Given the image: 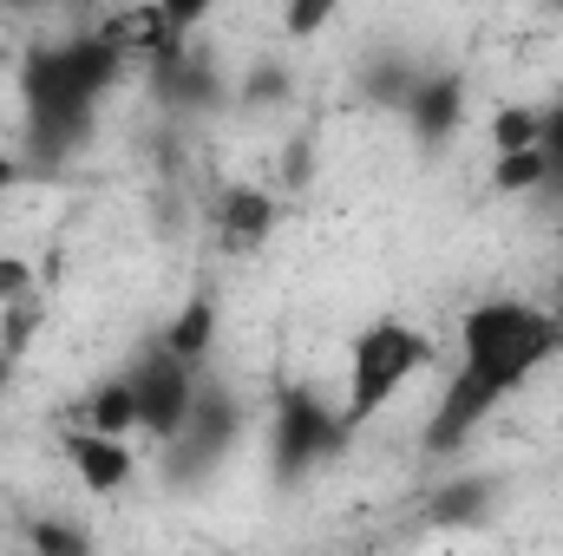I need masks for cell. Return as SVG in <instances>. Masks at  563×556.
Listing matches in <instances>:
<instances>
[{
	"label": "cell",
	"mask_w": 563,
	"mask_h": 556,
	"mask_svg": "<svg viewBox=\"0 0 563 556\" xmlns=\"http://www.w3.org/2000/svg\"><path fill=\"white\" fill-rule=\"evenodd\" d=\"M236 438V407L223 400V393H197V407H190V419L177 425V438H170V465L184 458V465H210L223 445Z\"/></svg>",
	"instance_id": "cell-8"
},
{
	"label": "cell",
	"mask_w": 563,
	"mask_h": 556,
	"mask_svg": "<svg viewBox=\"0 0 563 556\" xmlns=\"http://www.w3.org/2000/svg\"><path fill=\"white\" fill-rule=\"evenodd\" d=\"M269 230H276V197H269V190H256V184L223 190V203H217V236H223L230 249H256Z\"/></svg>",
	"instance_id": "cell-9"
},
{
	"label": "cell",
	"mask_w": 563,
	"mask_h": 556,
	"mask_svg": "<svg viewBox=\"0 0 563 556\" xmlns=\"http://www.w3.org/2000/svg\"><path fill=\"white\" fill-rule=\"evenodd\" d=\"M13 184H26V157L0 144V190H13Z\"/></svg>",
	"instance_id": "cell-15"
},
{
	"label": "cell",
	"mask_w": 563,
	"mask_h": 556,
	"mask_svg": "<svg viewBox=\"0 0 563 556\" xmlns=\"http://www.w3.org/2000/svg\"><path fill=\"white\" fill-rule=\"evenodd\" d=\"M452 105H459V86H452V79H445V86H426L420 92V125L426 132H432V125L445 132V125H452Z\"/></svg>",
	"instance_id": "cell-13"
},
{
	"label": "cell",
	"mask_w": 563,
	"mask_h": 556,
	"mask_svg": "<svg viewBox=\"0 0 563 556\" xmlns=\"http://www.w3.org/2000/svg\"><path fill=\"white\" fill-rule=\"evenodd\" d=\"M33 294V269L20 263V256H0V308H13V301H26Z\"/></svg>",
	"instance_id": "cell-14"
},
{
	"label": "cell",
	"mask_w": 563,
	"mask_h": 556,
	"mask_svg": "<svg viewBox=\"0 0 563 556\" xmlns=\"http://www.w3.org/2000/svg\"><path fill=\"white\" fill-rule=\"evenodd\" d=\"M563 354V314L525 301V294H492L459 321V367L439 393V413L426 425L432 452L465 445L485 419L498 413L538 367Z\"/></svg>",
	"instance_id": "cell-1"
},
{
	"label": "cell",
	"mask_w": 563,
	"mask_h": 556,
	"mask_svg": "<svg viewBox=\"0 0 563 556\" xmlns=\"http://www.w3.org/2000/svg\"><path fill=\"white\" fill-rule=\"evenodd\" d=\"M7 380H13V360L0 354V400H7Z\"/></svg>",
	"instance_id": "cell-16"
},
{
	"label": "cell",
	"mask_w": 563,
	"mask_h": 556,
	"mask_svg": "<svg viewBox=\"0 0 563 556\" xmlns=\"http://www.w3.org/2000/svg\"><path fill=\"white\" fill-rule=\"evenodd\" d=\"M99 40H106L119 59H164V53H177V46H170V40H177V13H170V7H125V13L99 20Z\"/></svg>",
	"instance_id": "cell-7"
},
{
	"label": "cell",
	"mask_w": 563,
	"mask_h": 556,
	"mask_svg": "<svg viewBox=\"0 0 563 556\" xmlns=\"http://www.w3.org/2000/svg\"><path fill=\"white\" fill-rule=\"evenodd\" d=\"M432 367V341L413 321L380 314L347 341V393H341V419L361 432L367 419H380L413 380Z\"/></svg>",
	"instance_id": "cell-3"
},
{
	"label": "cell",
	"mask_w": 563,
	"mask_h": 556,
	"mask_svg": "<svg viewBox=\"0 0 563 556\" xmlns=\"http://www.w3.org/2000/svg\"><path fill=\"white\" fill-rule=\"evenodd\" d=\"M26 544H33V556H92V537H86V531L53 524V518H40V524L26 531Z\"/></svg>",
	"instance_id": "cell-12"
},
{
	"label": "cell",
	"mask_w": 563,
	"mask_h": 556,
	"mask_svg": "<svg viewBox=\"0 0 563 556\" xmlns=\"http://www.w3.org/2000/svg\"><path fill=\"white\" fill-rule=\"evenodd\" d=\"M347 419L334 413L328 400H314L308 387H295V393H282L276 407V471L282 478H308L321 458H334L341 445H347Z\"/></svg>",
	"instance_id": "cell-5"
},
{
	"label": "cell",
	"mask_w": 563,
	"mask_h": 556,
	"mask_svg": "<svg viewBox=\"0 0 563 556\" xmlns=\"http://www.w3.org/2000/svg\"><path fill=\"white\" fill-rule=\"evenodd\" d=\"M125 393H132V407H139V432H151V438H177V425L190 419V407H197V367L190 360H177L170 347H151V354H139L125 374Z\"/></svg>",
	"instance_id": "cell-4"
},
{
	"label": "cell",
	"mask_w": 563,
	"mask_h": 556,
	"mask_svg": "<svg viewBox=\"0 0 563 556\" xmlns=\"http://www.w3.org/2000/svg\"><path fill=\"white\" fill-rule=\"evenodd\" d=\"M538 157H544V190H563V105H538Z\"/></svg>",
	"instance_id": "cell-11"
},
{
	"label": "cell",
	"mask_w": 563,
	"mask_h": 556,
	"mask_svg": "<svg viewBox=\"0 0 563 556\" xmlns=\"http://www.w3.org/2000/svg\"><path fill=\"white\" fill-rule=\"evenodd\" d=\"M125 59L99 40V33H79V40H59V46H33L20 59V105H26V144L33 151H59L73 144L99 99L119 86Z\"/></svg>",
	"instance_id": "cell-2"
},
{
	"label": "cell",
	"mask_w": 563,
	"mask_h": 556,
	"mask_svg": "<svg viewBox=\"0 0 563 556\" xmlns=\"http://www.w3.org/2000/svg\"><path fill=\"white\" fill-rule=\"evenodd\" d=\"M210 334H217V308H210V301H190V308L164 327V341H157V347H170L177 360H190V367H197V360L210 354Z\"/></svg>",
	"instance_id": "cell-10"
},
{
	"label": "cell",
	"mask_w": 563,
	"mask_h": 556,
	"mask_svg": "<svg viewBox=\"0 0 563 556\" xmlns=\"http://www.w3.org/2000/svg\"><path fill=\"white\" fill-rule=\"evenodd\" d=\"M66 458H73V471H79V485H86L92 498L125 491V485H132V471H139L132 438H106V432H86V425H73V432H66Z\"/></svg>",
	"instance_id": "cell-6"
}]
</instances>
